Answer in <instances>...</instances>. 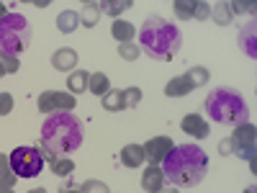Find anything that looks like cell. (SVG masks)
Masks as SVG:
<instances>
[{
  "instance_id": "1",
  "label": "cell",
  "mask_w": 257,
  "mask_h": 193,
  "mask_svg": "<svg viewBox=\"0 0 257 193\" xmlns=\"http://www.w3.org/2000/svg\"><path fill=\"white\" fill-rule=\"evenodd\" d=\"M162 162H165V167H162L165 180H170L175 188H193L208 173V157L198 144L173 147Z\"/></svg>"
},
{
  "instance_id": "2",
  "label": "cell",
  "mask_w": 257,
  "mask_h": 193,
  "mask_svg": "<svg viewBox=\"0 0 257 193\" xmlns=\"http://www.w3.org/2000/svg\"><path fill=\"white\" fill-rule=\"evenodd\" d=\"M85 129L82 121L70 111L49 114V119L41 124V147L57 157H67L70 152L82 147Z\"/></svg>"
},
{
  "instance_id": "3",
  "label": "cell",
  "mask_w": 257,
  "mask_h": 193,
  "mask_svg": "<svg viewBox=\"0 0 257 193\" xmlns=\"http://www.w3.org/2000/svg\"><path fill=\"white\" fill-rule=\"evenodd\" d=\"M183 47V34L162 16H149L139 29V49L157 62H170Z\"/></svg>"
},
{
  "instance_id": "4",
  "label": "cell",
  "mask_w": 257,
  "mask_h": 193,
  "mask_svg": "<svg viewBox=\"0 0 257 193\" xmlns=\"http://www.w3.org/2000/svg\"><path fill=\"white\" fill-rule=\"evenodd\" d=\"M203 111L211 121L216 124H229V126H239L247 124L249 119V109H247V101L234 90V88H216L211 90L203 101Z\"/></svg>"
},
{
  "instance_id": "5",
  "label": "cell",
  "mask_w": 257,
  "mask_h": 193,
  "mask_svg": "<svg viewBox=\"0 0 257 193\" xmlns=\"http://www.w3.org/2000/svg\"><path fill=\"white\" fill-rule=\"evenodd\" d=\"M31 44V29L29 21L21 13H8L0 21V57L18 59Z\"/></svg>"
},
{
  "instance_id": "6",
  "label": "cell",
  "mask_w": 257,
  "mask_h": 193,
  "mask_svg": "<svg viewBox=\"0 0 257 193\" xmlns=\"http://www.w3.org/2000/svg\"><path fill=\"white\" fill-rule=\"evenodd\" d=\"M11 160V170L16 173V178H36L44 167V149L39 147H16L8 155Z\"/></svg>"
},
{
  "instance_id": "7",
  "label": "cell",
  "mask_w": 257,
  "mask_h": 193,
  "mask_svg": "<svg viewBox=\"0 0 257 193\" xmlns=\"http://www.w3.org/2000/svg\"><path fill=\"white\" fill-rule=\"evenodd\" d=\"M254 126L247 121V124H239L237 129L231 132V144H234V155H239L242 160H249V167L254 170Z\"/></svg>"
},
{
  "instance_id": "8",
  "label": "cell",
  "mask_w": 257,
  "mask_h": 193,
  "mask_svg": "<svg viewBox=\"0 0 257 193\" xmlns=\"http://www.w3.org/2000/svg\"><path fill=\"white\" fill-rule=\"evenodd\" d=\"M75 95L62 90H44L39 95V111L41 114H57V111H75Z\"/></svg>"
},
{
  "instance_id": "9",
  "label": "cell",
  "mask_w": 257,
  "mask_h": 193,
  "mask_svg": "<svg viewBox=\"0 0 257 193\" xmlns=\"http://www.w3.org/2000/svg\"><path fill=\"white\" fill-rule=\"evenodd\" d=\"M173 139L170 137H155V139H149L144 144V160H149V165H160L167 155H170V149H173Z\"/></svg>"
},
{
  "instance_id": "10",
  "label": "cell",
  "mask_w": 257,
  "mask_h": 193,
  "mask_svg": "<svg viewBox=\"0 0 257 193\" xmlns=\"http://www.w3.org/2000/svg\"><path fill=\"white\" fill-rule=\"evenodd\" d=\"M180 129H183L185 134L196 137V139H206V137L211 134V126H208V121H206L201 114H188V116L180 121Z\"/></svg>"
},
{
  "instance_id": "11",
  "label": "cell",
  "mask_w": 257,
  "mask_h": 193,
  "mask_svg": "<svg viewBox=\"0 0 257 193\" xmlns=\"http://www.w3.org/2000/svg\"><path fill=\"white\" fill-rule=\"evenodd\" d=\"M257 26H254V21H249V24H244L242 29H239V49L249 57V59H254L257 57V44H254V39H257V31H254Z\"/></svg>"
},
{
  "instance_id": "12",
  "label": "cell",
  "mask_w": 257,
  "mask_h": 193,
  "mask_svg": "<svg viewBox=\"0 0 257 193\" xmlns=\"http://www.w3.org/2000/svg\"><path fill=\"white\" fill-rule=\"evenodd\" d=\"M44 162L49 165V170H52L57 178H70L72 170H75V162L70 157H57V155L47 152V149H44Z\"/></svg>"
},
{
  "instance_id": "13",
  "label": "cell",
  "mask_w": 257,
  "mask_h": 193,
  "mask_svg": "<svg viewBox=\"0 0 257 193\" xmlns=\"http://www.w3.org/2000/svg\"><path fill=\"white\" fill-rule=\"evenodd\" d=\"M52 67L59 70V72H67V70H75L77 67V52L70 49V47H62L52 54Z\"/></svg>"
},
{
  "instance_id": "14",
  "label": "cell",
  "mask_w": 257,
  "mask_h": 193,
  "mask_svg": "<svg viewBox=\"0 0 257 193\" xmlns=\"http://www.w3.org/2000/svg\"><path fill=\"white\" fill-rule=\"evenodd\" d=\"M165 185V175H162V167L160 165H149L144 167V173H142V188L147 193H155Z\"/></svg>"
},
{
  "instance_id": "15",
  "label": "cell",
  "mask_w": 257,
  "mask_h": 193,
  "mask_svg": "<svg viewBox=\"0 0 257 193\" xmlns=\"http://www.w3.org/2000/svg\"><path fill=\"white\" fill-rule=\"evenodd\" d=\"M118 160H121L123 167H142V162H144V147L142 144H126L121 149Z\"/></svg>"
},
{
  "instance_id": "16",
  "label": "cell",
  "mask_w": 257,
  "mask_h": 193,
  "mask_svg": "<svg viewBox=\"0 0 257 193\" xmlns=\"http://www.w3.org/2000/svg\"><path fill=\"white\" fill-rule=\"evenodd\" d=\"M77 16H80V24L85 29H93L98 24V18H100V3H82Z\"/></svg>"
},
{
  "instance_id": "17",
  "label": "cell",
  "mask_w": 257,
  "mask_h": 193,
  "mask_svg": "<svg viewBox=\"0 0 257 193\" xmlns=\"http://www.w3.org/2000/svg\"><path fill=\"white\" fill-rule=\"evenodd\" d=\"M88 90H90L93 95H98V98L108 95V93H111V80H108V75H103V72H93V75H90V80H88Z\"/></svg>"
},
{
  "instance_id": "18",
  "label": "cell",
  "mask_w": 257,
  "mask_h": 193,
  "mask_svg": "<svg viewBox=\"0 0 257 193\" xmlns=\"http://www.w3.org/2000/svg\"><path fill=\"white\" fill-rule=\"evenodd\" d=\"M193 88H190V82L185 80V75H178V77H173L167 85H165V95L167 98H183V95H188Z\"/></svg>"
},
{
  "instance_id": "19",
  "label": "cell",
  "mask_w": 257,
  "mask_h": 193,
  "mask_svg": "<svg viewBox=\"0 0 257 193\" xmlns=\"http://www.w3.org/2000/svg\"><path fill=\"white\" fill-rule=\"evenodd\" d=\"M57 29H59L62 34L77 31V29H80V16H77V11H62V13L57 16Z\"/></svg>"
},
{
  "instance_id": "20",
  "label": "cell",
  "mask_w": 257,
  "mask_h": 193,
  "mask_svg": "<svg viewBox=\"0 0 257 193\" xmlns=\"http://www.w3.org/2000/svg\"><path fill=\"white\" fill-rule=\"evenodd\" d=\"M111 34H113V39L118 41V44H126V41H132V39H134L137 29L128 24V21L116 18V21H113V26H111Z\"/></svg>"
},
{
  "instance_id": "21",
  "label": "cell",
  "mask_w": 257,
  "mask_h": 193,
  "mask_svg": "<svg viewBox=\"0 0 257 193\" xmlns=\"http://www.w3.org/2000/svg\"><path fill=\"white\" fill-rule=\"evenodd\" d=\"M185 80L190 82V88L196 90V88H203V85L211 80V72L206 67H190V70H185Z\"/></svg>"
},
{
  "instance_id": "22",
  "label": "cell",
  "mask_w": 257,
  "mask_h": 193,
  "mask_svg": "<svg viewBox=\"0 0 257 193\" xmlns=\"http://www.w3.org/2000/svg\"><path fill=\"white\" fill-rule=\"evenodd\" d=\"M88 80H90V72H85V70H75L70 77H67V88L75 93H82V90H88Z\"/></svg>"
},
{
  "instance_id": "23",
  "label": "cell",
  "mask_w": 257,
  "mask_h": 193,
  "mask_svg": "<svg viewBox=\"0 0 257 193\" xmlns=\"http://www.w3.org/2000/svg\"><path fill=\"white\" fill-rule=\"evenodd\" d=\"M132 6H134L132 0H103V3H100V11L108 13V16H113V18H118L123 11H128Z\"/></svg>"
},
{
  "instance_id": "24",
  "label": "cell",
  "mask_w": 257,
  "mask_h": 193,
  "mask_svg": "<svg viewBox=\"0 0 257 193\" xmlns=\"http://www.w3.org/2000/svg\"><path fill=\"white\" fill-rule=\"evenodd\" d=\"M211 18L216 21L219 26H229L231 24V8H229V3H216V6H211Z\"/></svg>"
},
{
  "instance_id": "25",
  "label": "cell",
  "mask_w": 257,
  "mask_h": 193,
  "mask_svg": "<svg viewBox=\"0 0 257 193\" xmlns=\"http://www.w3.org/2000/svg\"><path fill=\"white\" fill-rule=\"evenodd\" d=\"M103 109L105 111H123L126 103H123V90H111L108 95H103Z\"/></svg>"
},
{
  "instance_id": "26",
  "label": "cell",
  "mask_w": 257,
  "mask_h": 193,
  "mask_svg": "<svg viewBox=\"0 0 257 193\" xmlns=\"http://www.w3.org/2000/svg\"><path fill=\"white\" fill-rule=\"evenodd\" d=\"M193 8H196V0H175L173 11L180 21H190L193 18Z\"/></svg>"
},
{
  "instance_id": "27",
  "label": "cell",
  "mask_w": 257,
  "mask_h": 193,
  "mask_svg": "<svg viewBox=\"0 0 257 193\" xmlns=\"http://www.w3.org/2000/svg\"><path fill=\"white\" fill-rule=\"evenodd\" d=\"M0 180L8 183L11 188H13V183L18 180V178H16V173L11 170V160H8L6 155H0Z\"/></svg>"
},
{
  "instance_id": "28",
  "label": "cell",
  "mask_w": 257,
  "mask_h": 193,
  "mask_svg": "<svg viewBox=\"0 0 257 193\" xmlns=\"http://www.w3.org/2000/svg\"><path fill=\"white\" fill-rule=\"evenodd\" d=\"M139 54H142V49H139L137 44H132V41H126V44H118V57L126 59V62L139 59Z\"/></svg>"
},
{
  "instance_id": "29",
  "label": "cell",
  "mask_w": 257,
  "mask_h": 193,
  "mask_svg": "<svg viewBox=\"0 0 257 193\" xmlns=\"http://www.w3.org/2000/svg\"><path fill=\"white\" fill-rule=\"evenodd\" d=\"M139 101H142V90L137 88V85H132V88L123 90V103H126V109H134V106H139Z\"/></svg>"
},
{
  "instance_id": "30",
  "label": "cell",
  "mask_w": 257,
  "mask_h": 193,
  "mask_svg": "<svg viewBox=\"0 0 257 193\" xmlns=\"http://www.w3.org/2000/svg\"><path fill=\"white\" fill-rule=\"evenodd\" d=\"M80 193H111V190H108V185L100 183V180H85L80 185Z\"/></svg>"
},
{
  "instance_id": "31",
  "label": "cell",
  "mask_w": 257,
  "mask_h": 193,
  "mask_svg": "<svg viewBox=\"0 0 257 193\" xmlns=\"http://www.w3.org/2000/svg\"><path fill=\"white\" fill-rule=\"evenodd\" d=\"M229 8H231V16L234 13H242V16L249 13V16H254V8L257 6L254 3H242V0H234V3H229Z\"/></svg>"
},
{
  "instance_id": "32",
  "label": "cell",
  "mask_w": 257,
  "mask_h": 193,
  "mask_svg": "<svg viewBox=\"0 0 257 193\" xmlns=\"http://www.w3.org/2000/svg\"><path fill=\"white\" fill-rule=\"evenodd\" d=\"M193 18H198V21L211 18V6L203 3V0H196V8H193Z\"/></svg>"
},
{
  "instance_id": "33",
  "label": "cell",
  "mask_w": 257,
  "mask_h": 193,
  "mask_svg": "<svg viewBox=\"0 0 257 193\" xmlns=\"http://www.w3.org/2000/svg\"><path fill=\"white\" fill-rule=\"evenodd\" d=\"M13 111V95L11 93H0V116H8Z\"/></svg>"
},
{
  "instance_id": "34",
  "label": "cell",
  "mask_w": 257,
  "mask_h": 193,
  "mask_svg": "<svg viewBox=\"0 0 257 193\" xmlns=\"http://www.w3.org/2000/svg\"><path fill=\"white\" fill-rule=\"evenodd\" d=\"M219 155H234V144H231V137H226V139H221L219 142Z\"/></svg>"
},
{
  "instance_id": "35",
  "label": "cell",
  "mask_w": 257,
  "mask_h": 193,
  "mask_svg": "<svg viewBox=\"0 0 257 193\" xmlns=\"http://www.w3.org/2000/svg\"><path fill=\"white\" fill-rule=\"evenodd\" d=\"M0 59H3V67H6L8 75L18 72V59H13V57H0Z\"/></svg>"
},
{
  "instance_id": "36",
  "label": "cell",
  "mask_w": 257,
  "mask_h": 193,
  "mask_svg": "<svg viewBox=\"0 0 257 193\" xmlns=\"http://www.w3.org/2000/svg\"><path fill=\"white\" fill-rule=\"evenodd\" d=\"M59 193H80V185L67 183V185H62V188H59Z\"/></svg>"
},
{
  "instance_id": "37",
  "label": "cell",
  "mask_w": 257,
  "mask_h": 193,
  "mask_svg": "<svg viewBox=\"0 0 257 193\" xmlns=\"http://www.w3.org/2000/svg\"><path fill=\"white\" fill-rule=\"evenodd\" d=\"M155 193H178V188H175V185H162V188L155 190Z\"/></svg>"
},
{
  "instance_id": "38",
  "label": "cell",
  "mask_w": 257,
  "mask_h": 193,
  "mask_svg": "<svg viewBox=\"0 0 257 193\" xmlns=\"http://www.w3.org/2000/svg\"><path fill=\"white\" fill-rule=\"evenodd\" d=\"M0 193H13V190H11V185H8V183L0 180Z\"/></svg>"
},
{
  "instance_id": "39",
  "label": "cell",
  "mask_w": 257,
  "mask_h": 193,
  "mask_svg": "<svg viewBox=\"0 0 257 193\" xmlns=\"http://www.w3.org/2000/svg\"><path fill=\"white\" fill-rule=\"evenodd\" d=\"M6 16H8V11H6V6H3V3H0V21H3Z\"/></svg>"
},
{
  "instance_id": "40",
  "label": "cell",
  "mask_w": 257,
  "mask_h": 193,
  "mask_svg": "<svg viewBox=\"0 0 257 193\" xmlns=\"http://www.w3.org/2000/svg\"><path fill=\"white\" fill-rule=\"evenodd\" d=\"M8 72H6V67H3V59H0V77H6Z\"/></svg>"
},
{
  "instance_id": "41",
  "label": "cell",
  "mask_w": 257,
  "mask_h": 193,
  "mask_svg": "<svg viewBox=\"0 0 257 193\" xmlns=\"http://www.w3.org/2000/svg\"><path fill=\"white\" fill-rule=\"evenodd\" d=\"M29 193H47L44 188H34V190H29Z\"/></svg>"
},
{
  "instance_id": "42",
  "label": "cell",
  "mask_w": 257,
  "mask_h": 193,
  "mask_svg": "<svg viewBox=\"0 0 257 193\" xmlns=\"http://www.w3.org/2000/svg\"><path fill=\"white\" fill-rule=\"evenodd\" d=\"M244 193H254V185H249V188H247V190H244Z\"/></svg>"
}]
</instances>
